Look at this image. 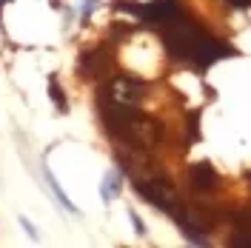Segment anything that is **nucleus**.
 Here are the masks:
<instances>
[{"label": "nucleus", "instance_id": "f257e3e1", "mask_svg": "<svg viewBox=\"0 0 251 248\" xmlns=\"http://www.w3.org/2000/svg\"><path fill=\"white\" fill-rule=\"evenodd\" d=\"M163 43L169 49V54L177 60H188L194 66H211L220 57H231L234 49L228 43H223L217 37H211L208 31H203L194 20H188L186 15H177L163 26Z\"/></svg>", "mask_w": 251, "mask_h": 248}, {"label": "nucleus", "instance_id": "f03ea898", "mask_svg": "<svg viewBox=\"0 0 251 248\" xmlns=\"http://www.w3.org/2000/svg\"><path fill=\"white\" fill-rule=\"evenodd\" d=\"M134 191H137L146 202H151L160 211H169V214H172L174 205L180 202L177 194H174V186L166 177H160V174H154V177H140V180L134 183Z\"/></svg>", "mask_w": 251, "mask_h": 248}, {"label": "nucleus", "instance_id": "7ed1b4c3", "mask_svg": "<svg viewBox=\"0 0 251 248\" xmlns=\"http://www.w3.org/2000/svg\"><path fill=\"white\" fill-rule=\"evenodd\" d=\"M143 92H146V86H143L140 80H131V77H114L103 89V97H109L114 103H123V106H137L140 103Z\"/></svg>", "mask_w": 251, "mask_h": 248}, {"label": "nucleus", "instance_id": "20e7f679", "mask_svg": "<svg viewBox=\"0 0 251 248\" xmlns=\"http://www.w3.org/2000/svg\"><path fill=\"white\" fill-rule=\"evenodd\" d=\"M177 15H183L177 0H151V3L140 6V15L137 17H140L146 26H166Z\"/></svg>", "mask_w": 251, "mask_h": 248}, {"label": "nucleus", "instance_id": "39448f33", "mask_svg": "<svg viewBox=\"0 0 251 248\" xmlns=\"http://www.w3.org/2000/svg\"><path fill=\"white\" fill-rule=\"evenodd\" d=\"M111 69V51L106 46H94L80 57V74L83 77H103Z\"/></svg>", "mask_w": 251, "mask_h": 248}, {"label": "nucleus", "instance_id": "423d86ee", "mask_svg": "<svg viewBox=\"0 0 251 248\" xmlns=\"http://www.w3.org/2000/svg\"><path fill=\"white\" fill-rule=\"evenodd\" d=\"M188 180H191L194 191H214L220 186V174L214 171L211 163H194L188 171Z\"/></svg>", "mask_w": 251, "mask_h": 248}, {"label": "nucleus", "instance_id": "0eeeda50", "mask_svg": "<svg viewBox=\"0 0 251 248\" xmlns=\"http://www.w3.org/2000/svg\"><path fill=\"white\" fill-rule=\"evenodd\" d=\"M120 180H123L120 171H111L109 177H106V183H103V197H106V200H111V197L120 191Z\"/></svg>", "mask_w": 251, "mask_h": 248}, {"label": "nucleus", "instance_id": "6e6552de", "mask_svg": "<svg viewBox=\"0 0 251 248\" xmlns=\"http://www.w3.org/2000/svg\"><path fill=\"white\" fill-rule=\"evenodd\" d=\"M49 97L54 100V106H57L60 111H66V109H69V103H66V97H63V89L57 86V80H54V77L49 80Z\"/></svg>", "mask_w": 251, "mask_h": 248}, {"label": "nucleus", "instance_id": "1a4fd4ad", "mask_svg": "<svg viewBox=\"0 0 251 248\" xmlns=\"http://www.w3.org/2000/svg\"><path fill=\"white\" fill-rule=\"evenodd\" d=\"M49 186H51V191H54V194H57V200H60L63 205H66V211H77V208H75V205H72V202H69V197H66V194H63V191H60V186H57V180H54V177H51V174H49Z\"/></svg>", "mask_w": 251, "mask_h": 248}, {"label": "nucleus", "instance_id": "9d476101", "mask_svg": "<svg viewBox=\"0 0 251 248\" xmlns=\"http://www.w3.org/2000/svg\"><path fill=\"white\" fill-rule=\"evenodd\" d=\"M131 223H134V228H137V234H146V225H143V220L131 211Z\"/></svg>", "mask_w": 251, "mask_h": 248}, {"label": "nucleus", "instance_id": "9b49d317", "mask_svg": "<svg viewBox=\"0 0 251 248\" xmlns=\"http://www.w3.org/2000/svg\"><path fill=\"white\" fill-rule=\"evenodd\" d=\"M20 223H23V228H26V234H29V237H34V240H37V231H34V225H31L29 220H26V217H20Z\"/></svg>", "mask_w": 251, "mask_h": 248}, {"label": "nucleus", "instance_id": "f8f14e48", "mask_svg": "<svg viewBox=\"0 0 251 248\" xmlns=\"http://www.w3.org/2000/svg\"><path fill=\"white\" fill-rule=\"evenodd\" d=\"M94 9V0H83V17H89Z\"/></svg>", "mask_w": 251, "mask_h": 248}, {"label": "nucleus", "instance_id": "ddd939ff", "mask_svg": "<svg viewBox=\"0 0 251 248\" xmlns=\"http://www.w3.org/2000/svg\"><path fill=\"white\" fill-rule=\"evenodd\" d=\"M231 6H237V9H246V6H251V0H228Z\"/></svg>", "mask_w": 251, "mask_h": 248}, {"label": "nucleus", "instance_id": "4468645a", "mask_svg": "<svg viewBox=\"0 0 251 248\" xmlns=\"http://www.w3.org/2000/svg\"><path fill=\"white\" fill-rule=\"evenodd\" d=\"M249 180H251V174H249Z\"/></svg>", "mask_w": 251, "mask_h": 248}]
</instances>
